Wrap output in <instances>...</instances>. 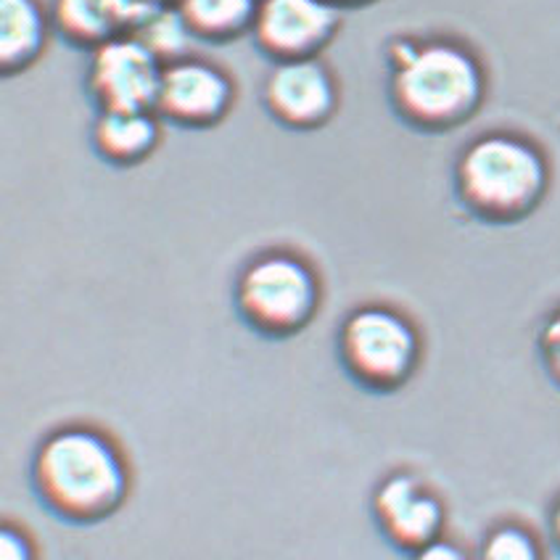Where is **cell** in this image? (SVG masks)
<instances>
[{
  "mask_svg": "<svg viewBox=\"0 0 560 560\" xmlns=\"http://www.w3.org/2000/svg\"><path fill=\"white\" fill-rule=\"evenodd\" d=\"M37 505L67 526H98L125 508L132 474L114 436L91 423H67L37 442L30 460Z\"/></svg>",
  "mask_w": 560,
  "mask_h": 560,
  "instance_id": "obj_1",
  "label": "cell"
},
{
  "mask_svg": "<svg viewBox=\"0 0 560 560\" xmlns=\"http://www.w3.org/2000/svg\"><path fill=\"white\" fill-rule=\"evenodd\" d=\"M384 56L389 67V106L410 130L429 136L452 132L483 104V67L460 43L394 37Z\"/></svg>",
  "mask_w": 560,
  "mask_h": 560,
  "instance_id": "obj_2",
  "label": "cell"
},
{
  "mask_svg": "<svg viewBox=\"0 0 560 560\" xmlns=\"http://www.w3.org/2000/svg\"><path fill=\"white\" fill-rule=\"evenodd\" d=\"M455 199L489 225L526 220L545 201L550 164L537 143L518 132L492 130L474 138L455 162Z\"/></svg>",
  "mask_w": 560,
  "mask_h": 560,
  "instance_id": "obj_3",
  "label": "cell"
},
{
  "mask_svg": "<svg viewBox=\"0 0 560 560\" xmlns=\"http://www.w3.org/2000/svg\"><path fill=\"white\" fill-rule=\"evenodd\" d=\"M235 317L267 341H289L304 334L323 310V278L304 254L265 249L233 280Z\"/></svg>",
  "mask_w": 560,
  "mask_h": 560,
  "instance_id": "obj_4",
  "label": "cell"
},
{
  "mask_svg": "<svg viewBox=\"0 0 560 560\" xmlns=\"http://www.w3.org/2000/svg\"><path fill=\"white\" fill-rule=\"evenodd\" d=\"M336 360L360 392L389 397L418 373L423 339L416 323L392 304H360L339 323Z\"/></svg>",
  "mask_w": 560,
  "mask_h": 560,
  "instance_id": "obj_5",
  "label": "cell"
},
{
  "mask_svg": "<svg viewBox=\"0 0 560 560\" xmlns=\"http://www.w3.org/2000/svg\"><path fill=\"white\" fill-rule=\"evenodd\" d=\"M88 56L85 93L95 112L156 109L164 63L136 35L117 37Z\"/></svg>",
  "mask_w": 560,
  "mask_h": 560,
  "instance_id": "obj_6",
  "label": "cell"
},
{
  "mask_svg": "<svg viewBox=\"0 0 560 560\" xmlns=\"http://www.w3.org/2000/svg\"><path fill=\"white\" fill-rule=\"evenodd\" d=\"M238 85L220 63L186 56L164 67L156 114L177 130H212L231 117Z\"/></svg>",
  "mask_w": 560,
  "mask_h": 560,
  "instance_id": "obj_7",
  "label": "cell"
},
{
  "mask_svg": "<svg viewBox=\"0 0 560 560\" xmlns=\"http://www.w3.org/2000/svg\"><path fill=\"white\" fill-rule=\"evenodd\" d=\"M371 515L378 537L407 558L442 539L447 526L442 498L410 470H394L375 483Z\"/></svg>",
  "mask_w": 560,
  "mask_h": 560,
  "instance_id": "obj_8",
  "label": "cell"
},
{
  "mask_svg": "<svg viewBox=\"0 0 560 560\" xmlns=\"http://www.w3.org/2000/svg\"><path fill=\"white\" fill-rule=\"evenodd\" d=\"M341 22V9L330 0H259L254 48L272 63L320 59Z\"/></svg>",
  "mask_w": 560,
  "mask_h": 560,
  "instance_id": "obj_9",
  "label": "cell"
},
{
  "mask_svg": "<svg viewBox=\"0 0 560 560\" xmlns=\"http://www.w3.org/2000/svg\"><path fill=\"white\" fill-rule=\"evenodd\" d=\"M262 106L283 130H323L341 109L339 78L323 59L272 63L262 85Z\"/></svg>",
  "mask_w": 560,
  "mask_h": 560,
  "instance_id": "obj_10",
  "label": "cell"
},
{
  "mask_svg": "<svg viewBox=\"0 0 560 560\" xmlns=\"http://www.w3.org/2000/svg\"><path fill=\"white\" fill-rule=\"evenodd\" d=\"M149 11L136 0H54L50 19L67 46L93 54L117 37L132 35Z\"/></svg>",
  "mask_w": 560,
  "mask_h": 560,
  "instance_id": "obj_11",
  "label": "cell"
},
{
  "mask_svg": "<svg viewBox=\"0 0 560 560\" xmlns=\"http://www.w3.org/2000/svg\"><path fill=\"white\" fill-rule=\"evenodd\" d=\"M162 117L154 109L95 112L91 122L93 154L114 170H132L156 154Z\"/></svg>",
  "mask_w": 560,
  "mask_h": 560,
  "instance_id": "obj_12",
  "label": "cell"
},
{
  "mask_svg": "<svg viewBox=\"0 0 560 560\" xmlns=\"http://www.w3.org/2000/svg\"><path fill=\"white\" fill-rule=\"evenodd\" d=\"M54 19L40 0H0V69L5 78L27 72L46 54Z\"/></svg>",
  "mask_w": 560,
  "mask_h": 560,
  "instance_id": "obj_13",
  "label": "cell"
},
{
  "mask_svg": "<svg viewBox=\"0 0 560 560\" xmlns=\"http://www.w3.org/2000/svg\"><path fill=\"white\" fill-rule=\"evenodd\" d=\"M175 5L196 40L228 46L252 35L259 0H177Z\"/></svg>",
  "mask_w": 560,
  "mask_h": 560,
  "instance_id": "obj_14",
  "label": "cell"
},
{
  "mask_svg": "<svg viewBox=\"0 0 560 560\" xmlns=\"http://www.w3.org/2000/svg\"><path fill=\"white\" fill-rule=\"evenodd\" d=\"M143 46L154 50L159 61L167 67L172 61L186 59L190 43H196L194 32L188 30L186 19H183L177 5H162V9H151L132 32Z\"/></svg>",
  "mask_w": 560,
  "mask_h": 560,
  "instance_id": "obj_15",
  "label": "cell"
},
{
  "mask_svg": "<svg viewBox=\"0 0 560 560\" xmlns=\"http://www.w3.org/2000/svg\"><path fill=\"white\" fill-rule=\"evenodd\" d=\"M479 560H545L537 537L521 524H500L483 537Z\"/></svg>",
  "mask_w": 560,
  "mask_h": 560,
  "instance_id": "obj_16",
  "label": "cell"
},
{
  "mask_svg": "<svg viewBox=\"0 0 560 560\" xmlns=\"http://www.w3.org/2000/svg\"><path fill=\"white\" fill-rule=\"evenodd\" d=\"M537 354L550 384L560 389V310L552 312L537 334Z\"/></svg>",
  "mask_w": 560,
  "mask_h": 560,
  "instance_id": "obj_17",
  "label": "cell"
},
{
  "mask_svg": "<svg viewBox=\"0 0 560 560\" xmlns=\"http://www.w3.org/2000/svg\"><path fill=\"white\" fill-rule=\"evenodd\" d=\"M0 560H37L35 542L16 524H5L0 532Z\"/></svg>",
  "mask_w": 560,
  "mask_h": 560,
  "instance_id": "obj_18",
  "label": "cell"
},
{
  "mask_svg": "<svg viewBox=\"0 0 560 560\" xmlns=\"http://www.w3.org/2000/svg\"><path fill=\"white\" fill-rule=\"evenodd\" d=\"M410 560H468L466 550L460 545L450 542V539H436V542L425 545L423 550L412 552Z\"/></svg>",
  "mask_w": 560,
  "mask_h": 560,
  "instance_id": "obj_19",
  "label": "cell"
},
{
  "mask_svg": "<svg viewBox=\"0 0 560 560\" xmlns=\"http://www.w3.org/2000/svg\"><path fill=\"white\" fill-rule=\"evenodd\" d=\"M550 537H552V545H556V550L560 552V500L556 502V508H552L550 513Z\"/></svg>",
  "mask_w": 560,
  "mask_h": 560,
  "instance_id": "obj_20",
  "label": "cell"
},
{
  "mask_svg": "<svg viewBox=\"0 0 560 560\" xmlns=\"http://www.w3.org/2000/svg\"><path fill=\"white\" fill-rule=\"evenodd\" d=\"M136 3L145 5V9H162V5H175L177 0H136Z\"/></svg>",
  "mask_w": 560,
  "mask_h": 560,
  "instance_id": "obj_21",
  "label": "cell"
},
{
  "mask_svg": "<svg viewBox=\"0 0 560 560\" xmlns=\"http://www.w3.org/2000/svg\"><path fill=\"white\" fill-rule=\"evenodd\" d=\"M330 3H336L339 9H352V5H368L373 3V0H330Z\"/></svg>",
  "mask_w": 560,
  "mask_h": 560,
  "instance_id": "obj_22",
  "label": "cell"
}]
</instances>
